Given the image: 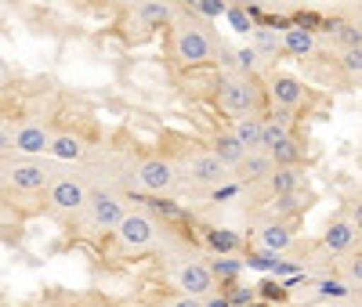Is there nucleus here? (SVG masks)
<instances>
[{
    "label": "nucleus",
    "instance_id": "obj_24",
    "mask_svg": "<svg viewBox=\"0 0 362 307\" xmlns=\"http://www.w3.org/2000/svg\"><path fill=\"white\" fill-rule=\"evenodd\" d=\"M293 184H297V174H293V167H276V174L268 177V188H272V195H290L293 192Z\"/></svg>",
    "mask_w": 362,
    "mask_h": 307
},
{
    "label": "nucleus",
    "instance_id": "obj_18",
    "mask_svg": "<svg viewBox=\"0 0 362 307\" xmlns=\"http://www.w3.org/2000/svg\"><path fill=\"white\" fill-rule=\"evenodd\" d=\"M239 141H243L247 148H261L264 141V116H232V127H228Z\"/></svg>",
    "mask_w": 362,
    "mask_h": 307
},
{
    "label": "nucleus",
    "instance_id": "obj_9",
    "mask_svg": "<svg viewBox=\"0 0 362 307\" xmlns=\"http://www.w3.org/2000/svg\"><path fill=\"white\" fill-rule=\"evenodd\" d=\"M177 177H181V170L167 156H145L134 167V184H138L141 192H148V195H167L174 184H177Z\"/></svg>",
    "mask_w": 362,
    "mask_h": 307
},
{
    "label": "nucleus",
    "instance_id": "obj_6",
    "mask_svg": "<svg viewBox=\"0 0 362 307\" xmlns=\"http://www.w3.org/2000/svg\"><path fill=\"white\" fill-rule=\"evenodd\" d=\"M51 177H54V167L44 163L40 156H22V159L4 156V184L15 192H47Z\"/></svg>",
    "mask_w": 362,
    "mask_h": 307
},
{
    "label": "nucleus",
    "instance_id": "obj_36",
    "mask_svg": "<svg viewBox=\"0 0 362 307\" xmlns=\"http://www.w3.org/2000/svg\"><path fill=\"white\" fill-rule=\"evenodd\" d=\"M243 4H254V0H243Z\"/></svg>",
    "mask_w": 362,
    "mask_h": 307
},
{
    "label": "nucleus",
    "instance_id": "obj_28",
    "mask_svg": "<svg viewBox=\"0 0 362 307\" xmlns=\"http://www.w3.org/2000/svg\"><path fill=\"white\" fill-rule=\"evenodd\" d=\"M334 33H337V40H341V51H344V47H362V25L341 22V25H334Z\"/></svg>",
    "mask_w": 362,
    "mask_h": 307
},
{
    "label": "nucleus",
    "instance_id": "obj_16",
    "mask_svg": "<svg viewBox=\"0 0 362 307\" xmlns=\"http://www.w3.org/2000/svg\"><path fill=\"white\" fill-rule=\"evenodd\" d=\"M83 152H87V145H83L80 134H73V131H54V141H51L47 156L58 159V163H80Z\"/></svg>",
    "mask_w": 362,
    "mask_h": 307
},
{
    "label": "nucleus",
    "instance_id": "obj_30",
    "mask_svg": "<svg viewBox=\"0 0 362 307\" xmlns=\"http://www.w3.org/2000/svg\"><path fill=\"white\" fill-rule=\"evenodd\" d=\"M160 307H206V303H203V296H192V293H174Z\"/></svg>",
    "mask_w": 362,
    "mask_h": 307
},
{
    "label": "nucleus",
    "instance_id": "obj_14",
    "mask_svg": "<svg viewBox=\"0 0 362 307\" xmlns=\"http://www.w3.org/2000/svg\"><path fill=\"white\" fill-rule=\"evenodd\" d=\"M272 174H276V159H272V152H264V148H250L247 159L235 167V177L243 184H261Z\"/></svg>",
    "mask_w": 362,
    "mask_h": 307
},
{
    "label": "nucleus",
    "instance_id": "obj_11",
    "mask_svg": "<svg viewBox=\"0 0 362 307\" xmlns=\"http://www.w3.org/2000/svg\"><path fill=\"white\" fill-rule=\"evenodd\" d=\"M305 83H300L297 76H290V73H276L268 80V98H272V105L276 109H297V105H305Z\"/></svg>",
    "mask_w": 362,
    "mask_h": 307
},
{
    "label": "nucleus",
    "instance_id": "obj_32",
    "mask_svg": "<svg viewBox=\"0 0 362 307\" xmlns=\"http://www.w3.org/2000/svg\"><path fill=\"white\" fill-rule=\"evenodd\" d=\"M308 307H355L351 300H315V303H308Z\"/></svg>",
    "mask_w": 362,
    "mask_h": 307
},
{
    "label": "nucleus",
    "instance_id": "obj_27",
    "mask_svg": "<svg viewBox=\"0 0 362 307\" xmlns=\"http://www.w3.org/2000/svg\"><path fill=\"white\" fill-rule=\"evenodd\" d=\"M341 279H344V282H351L355 289L362 286V253H355V250H351V253L341 260Z\"/></svg>",
    "mask_w": 362,
    "mask_h": 307
},
{
    "label": "nucleus",
    "instance_id": "obj_8",
    "mask_svg": "<svg viewBox=\"0 0 362 307\" xmlns=\"http://www.w3.org/2000/svg\"><path fill=\"white\" fill-rule=\"evenodd\" d=\"M177 170H181V177H185L192 188H218V184L228 177V163L218 156V152H192L189 159H181L177 163Z\"/></svg>",
    "mask_w": 362,
    "mask_h": 307
},
{
    "label": "nucleus",
    "instance_id": "obj_26",
    "mask_svg": "<svg viewBox=\"0 0 362 307\" xmlns=\"http://www.w3.org/2000/svg\"><path fill=\"white\" fill-rule=\"evenodd\" d=\"M261 61H264V54L250 44V47H235V69H243V73H257L261 69Z\"/></svg>",
    "mask_w": 362,
    "mask_h": 307
},
{
    "label": "nucleus",
    "instance_id": "obj_22",
    "mask_svg": "<svg viewBox=\"0 0 362 307\" xmlns=\"http://www.w3.org/2000/svg\"><path fill=\"white\" fill-rule=\"evenodd\" d=\"M337 66H341V73H344L348 80L362 83V47H344V51L337 54Z\"/></svg>",
    "mask_w": 362,
    "mask_h": 307
},
{
    "label": "nucleus",
    "instance_id": "obj_29",
    "mask_svg": "<svg viewBox=\"0 0 362 307\" xmlns=\"http://www.w3.org/2000/svg\"><path fill=\"white\" fill-rule=\"evenodd\" d=\"M185 4H189V11H196V15H203V18H218V15L228 11L225 0H185Z\"/></svg>",
    "mask_w": 362,
    "mask_h": 307
},
{
    "label": "nucleus",
    "instance_id": "obj_13",
    "mask_svg": "<svg viewBox=\"0 0 362 307\" xmlns=\"http://www.w3.org/2000/svg\"><path fill=\"white\" fill-rule=\"evenodd\" d=\"M51 141L54 131H47L44 123H22L15 131V152H22V156H44V152H51Z\"/></svg>",
    "mask_w": 362,
    "mask_h": 307
},
{
    "label": "nucleus",
    "instance_id": "obj_19",
    "mask_svg": "<svg viewBox=\"0 0 362 307\" xmlns=\"http://www.w3.org/2000/svg\"><path fill=\"white\" fill-rule=\"evenodd\" d=\"M283 44H286L290 54L308 58V54L315 51V33H312L308 25H286V29H283Z\"/></svg>",
    "mask_w": 362,
    "mask_h": 307
},
{
    "label": "nucleus",
    "instance_id": "obj_15",
    "mask_svg": "<svg viewBox=\"0 0 362 307\" xmlns=\"http://www.w3.org/2000/svg\"><path fill=\"white\" fill-rule=\"evenodd\" d=\"M290 246H293V231H290L286 221H268V224L257 228V250L283 253V250H290Z\"/></svg>",
    "mask_w": 362,
    "mask_h": 307
},
{
    "label": "nucleus",
    "instance_id": "obj_2",
    "mask_svg": "<svg viewBox=\"0 0 362 307\" xmlns=\"http://www.w3.org/2000/svg\"><path fill=\"white\" fill-rule=\"evenodd\" d=\"M87 199H90V184L76 163H66L62 170H54L47 184V210L54 217H80Z\"/></svg>",
    "mask_w": 362,
    "mask_h": 307
},
{
    "label": "nucleus",
    "instance_id": "obj_20",
    "mask_svg": "<svg viewBox=\"0 0 362 307\" xmlns=\"http://www.w3.org/2000/svg\"><path fill=\"white\" fill-rule=\"evenodd\" d=\"M254 47H257L264 58H276L279 51H286V44H283V29L254 25Z\"/></svg>",
    "mask_w": 362,
    "mask_h": 307
},
{
    "label": "nucleus",
    "instance_id": "obj_25",
    "mask_svg": "<svg viewBox=\"0 0 362 307\" xmlns=\"http://www.w3.org/2000/svg\"><path fill=\"white\" fill-rule=\"evenodd\" d=\"M272 159H276V167H297V159H300V145H297V138H286L283 145L272 148Z\"/></svg>",
    "mask_w": 362,
    "mask_h": 307
},
{
    "label": "nucleus",
    "instance_id": "obj_12",
    "mask_svg": "<svg viewBox=\"0 0 362 307\" xmlns=\"http://www.w3.org/2000/svg\"><path fill=\"white\" fill-rule=\"evenodd\" d=\"M131 11H134L138 25H145V29H167V25H174L181 18L174 0H138Z\"/></svg>",
    "mask_w": 362,
    "mask_h": 307
},
{
    "label": "nucleus",
    "instance_id": "obj_1",
    "mask_svg": "<svg viewBox=\"0 0 362 307\" xmlns=\"http://www.w3.org/2000/svg\"><path fill=\"white\" fill-rule=\"evenodd\" d=\"M214 51H218L214 40H210V33H206L199 22L177 18V22L170 25L167 54H170L174 66H181V69H199V66H206V61H214Z\"/></svg>",
    "mask_w": 362,
    "mask_h": 307
},
{
    "label": "nucleus",
    "instance_id": "obj_34",
    "mask_svg": "<svg viewBox=\"0 0 362 307\" xmlns=\"http://www.w3.org/2000/svg\"><path fill=\"white\" fill-rule=\"evenodd\" d=\"M116 4H127V8H134V4H138V0H116Z\"/></svg>",
    "mask_w": 362,
    "mask_h": 307
},
{
    "label": "nucleus",
    "instance_id": "obj_35",
    "mask_svg": "<svg viewBox=\"0 0 362 307\" xmlns=\"http://www.w3.org/2000/svg\"><path fill=\"white\" fill-rule=\"evenodd\" d=\"M355 307H362V293H358V296H355Z\"/></svg>",
    "mask_w": 362,
    "mask_h": 307
},
{
    "label": "nucleus",
    "instance_id": "obj_21",
    "mask_svg": "<svg viewBox=\"0 0 362 307\" xmlns=\"http://www.w3.org/2000/svg\"><path fill=\"white\" fill-rule=\"evenodd\" d=\"M315 293H319V300H348L355 293V286L344 282L341 275H337V279H319L315 282Z\"/></svg>",
    "mask_w": 362,
    "mask_h": 307
},
{
    "label": "nucleus",
    "instance_id": "obj_10",
    "mask_svg": "<svg viewBox=\"0 0 362 307\" xmlns=\"http://www.w3.org/2000/svg\"><path fill=\"white\" fill-rule=\"evenodd\" d=\"M358 239H362V231H358L355 217H351V213H341V217H334V221L326 224V231H322V250L334 253V257H348L355 246H358Z\"/></svg>",
    "mask_w": 362,
    "mask_h": 307
},
{
    "label": "nucleus",
    "instance_id": "obj_5",
    "mask_svg": "<svg viewBox=\"0 0 362 307\" xmlns=\"http://www.w3.org/2000/svg\"><path fill=\"white\" fill-rule=\"evenodd\" d=\"M124 217H127L124 195L112 188H90V199L83 206V224L90 231H116Z\"/></svg>",
    "mask_w": 362,
    "mask_h": 307
},
{
    "label": "nucleus",
    "instance_id": "obj_23",
    "mask_svg": "<svg viewBox=\"0 0 362 307\" xmlns=\"http://www.w3.org/2000/svg\"><path fill=\"white\" fill-rule=\"evenodd\" d=\"M206 246H210V250H218V253H235L239 250V235L228 231V228H210L206 231Z\"/></svg>",
    "mask_w": 362,
    "mask_h": 307
},
{
    "label": "nucleus",
    "instance_id": "obj_33",
    "mask_svg": "<svg viewBox=\"0 0 362 307\" xmlns=\"http://www.w3.org/2000/svg\"><path fill=\"white\" fill-rule=\"evenodd\" d=\"M348 213L355 217V224H358V231H362V195H358V199L351 203V210H348Z\"/></svg>",
    "mask_w": 362,
    "mask_h": 307
},
{
    "label": "nucleus",
    "instance_id": "obj_4",
    "mask_svg": "<svg viewBox=\"0 0 362 307\" xmlns=\"http://www.w3.org/2000/svg\"><path fill=\"white\" fill-rule=\"evenodd\" d=\"M112 242H116L119 257H138V253H148L160 242V228H156V221L148 217V213L127 210V217L119 221V228L112 231Z\"/></svg>",
    "mask_w": 362,
    "mask_h": 307
},
{
    "label": "nucleus",
    "instance_id": "obj_7",
    "mask_svg": "<svg viewBox=\"0 0 362 307\" xmlns=\"http://www.w3.org/2000/svg\"><path fill=\"white\" fill-rule=\"evenodd\" d=\"M167 279L174 282L177 293H192V296H210L214 293V271H210L199 257H174V260H167Z\"/></svg>",
    "mask_w": 362,
    "mask_h": 307
},
{
    "label": "nucleus",
    "instance_id": "obj_17",
    "mask_svg": "<svg viewBox=\"0 0 362 307\" xmlns=\"http://www.w3.org/2000/svg\"><path fill=\"white\" fill-rule=\"evenodd\" d=\"M210 152H218V156H221V159H225V163L235 170L239 163L247 159V152H250V148H247L243 141H239L232 131H218V134H214V141H210Z\"/></svg>",
    "mask_w": 362,
    "mask_h": 307
},
{
    "label": "nucleus",
    "instance_id": "obj_31",
    "mask_svg": "<svg viewBox=\"0 0 362 307\" xmlns=\"http://www.w3.org/2000/svg\"><path fill=\"white\" fill-rule=\"evenodd\" d=\"M203 303H206V307H235V303H232V296H218V293L203 296Z\"/></svg>",
    "mask_w": 362,
    "mask_h": 307
},
{
    "label": "nucleus",
    "instance_id": "obj_3",
    "mask_svg": "<svg viewBox=\"0 0 362 307\" xmlns=\"http://www.w3.org/2000/svg\"><path fill=\"white\" fill-rule=\"evenodd\" d=\"M218 105L228 116H254L261 105V87L250 73L232 69L225 76H218Z\"/></svg>",
    "mask_w": 362,
    "mask_h": 307
}]
</instances>
